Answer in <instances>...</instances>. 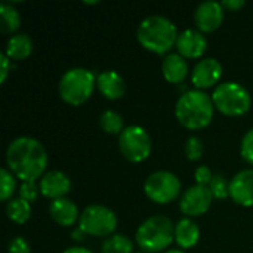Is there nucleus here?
<instances>
[{
  "label": "nucleus",
  "mask_w": 253,
  "mask_h": 253,
  "mask_svg": "<svg viewBox=\"0 0 253 253\" xmlns=\"http://www.w3.org/2000/svg\"><path fill=\"white\" fill-rule=\"evenodd\" d=\"M221 3L224 7H227L230 10H239L245 6V0H224Z\"/></svg>",
  "instance_id": "obj_33"
},
{
  "label": "nucleus",
  "mask_w": 253,
  "mask_h": 253,
  "mask_svg": "<svg viewBox=\"0 0 253 253\" xmlns=\"http://www.w3.org/2000/svg\"><path fill=\"white\" fill-rule=\"evenodd\" d=\"M203 154V142L199 136H190L185 142V156L188 160H197Z\"/></svg>",
  "instance_id": "obj_27"
},
{
  "label": "nucleus",
  "mask_w": 253,
  "mask_h": 253,
  "mask_svg": "<svg viewBox=\"0 0 253 253\" xmlns=\"http://www.w3.org/2000/svg\"><path fill=\"white\" fill-rule=\"evenodd\" d=\"M194 21L200 31H213L216 30L222 21H224V6L219 1L215 0H206L202 1L196 12H194Z\"/></svg>",
  "instance_id": "obj_12"
},
{
  "label": "nucleus",
  "mask_w": 253,
  "mask_h": 253,
  "mask_svg": "<svg viewBox=\"0 0 253 253\" xmlns=\"http://www.w3.org/2000/svg\"><path fill=\"white\" fill-rule=\"evenodd\" d=\"M138 253H144V252H138Z\"/></svg>",
  "instance_id": "obj_38"
},
{
  "label": "nucleus",
  "mask_w": 253,
  "mask_h": 253,
  "mask_svg": "<svg viewBox=\"0 0 253 253\" xmlns=\"http://www.w3.org/2000/svg\"><path fill=\"white\" fill-rule=\"evenodd\" d=\"M230 196L242 206H253V169L240 170L230 181Z\"/></svg>",
  "instance_id": "obj_14"
},
{
  "label": "nucleus",
  "mask_w": 253,
  "mask_h": 253,
  "mask_svg": "<svg viewBox=\"0 0 253 253\" xmlns=\"http://www.w3.org/2000/svg\"><path fill=\"white\" fill-rule=\"evenodd\" d=\"M84 231L80 228V227H77V228H74L73 231H71V237L74 239V240H79V242H82L83 239H84Z\"/></svg>",
  "instance_id": "obj_34"
},
{
  "label": "nucleus",
  "mask_w": 253,
  "mask_h": 253,
  "mask_svg": "<svg viewBox=\"0 0 253 253\" xmlns=\"http://www.w3.org/2000/svg\"><path fill=\"white\" fill-rule=\"evenodd\" d=\"M221 77H222V65L215 58H205L199 61L191 73V82L200 90L216 84Z\"/></svg>",
  "instance_id": "obj_11"
},
{
  "label": "nucleus",
  "mask_w": 253,
  "mask_h": 253,
  "mask_svg": "<svg viewBox=\"0 0 253 253\" xmlns=\"http://www.w3.org/2000/svg\"><path fill=\"white\" fill-rule=\"evenodd\" d=\"M194 178L197 181V184L200 185H208L211 184L213 175H212V170L206 166V165H202L196 169V173H194Z\"/></svg>",
  "instance_id": "obj_30"
},
{
  "label": "nucleus",
  "mask_w": 253,
  "mask_h": 253,
  "mask_svg": "<svg viewBox=\"0 0 253 253\" xmlns=\"http://www.w3.org/2000/svg\"><path fill=\"white\" fill-rule=\"evenodd\" d=\"M213 99L200 89L184 92L175 105L176 119L190 130L206 127L213 119Z\"/></svg>",
  "instance_id": "obj_2"
},
{
  "label": "nucleus",
  "mask_w": 253,
  "mask_h": 253,
  "mask_svg": "<svg viewBox=\"0 0 253 253\" xmlns=\"http://www.w3.org/2000/svg\"><path fill=\"white\" fill-rule=\"evenodd\" d=\"M199 237H200V228L193 219L182 218L175 225V240L182 249L193 248L199 242Z\"/></svg>",
  "instance_id": "obj_19"
},
{
  "label": "nucleus",
  "mask_w": 253,
  "mask_h": 253,
  "mask_svg": "<svg viewBox=\"0 0 253 253\" xmlns=\"http://www.w3.org/2000/svg\"><path fill=\"white\" fill-rule=\"evenodd\" d=\"M6 162L10 172L24 182H34L44 175L49 156L44 145L31 136L15 138L6 150Z\"/></svg>",
  "instance_id": "obj_1"
},
{
  "label": "nucleus",
  "mask_w": 253,
  "mask_h": 253,
  "mask_svg": "<svg viewBox=\"0 0 253 253\" xmlns=\"http://www.w3.org/2000/svg\"><path fill=\"white\" fill-rule=\"evenodd\" d=\"M79 227L89 236L104 237L116 230L117 216L104 205H89L80 213Z\"/></svg>",
  "instance_id": "obj_7"
},
{
  "label": "nucleus",
  "mask_w": 253,
  "mask_h": 253,
  "mask_svg": "<svg viewBox=\"0 0 253 253\" xmlns=\"http://www.w3.org/2000/svg\"><path fill=\"white\" fill-rule=\"evenodd\" d=\"M213 194L208 185L196 184L190 187L179 200L181 212L185 216H200L206 213L212 205Z\"/></svg>",
  "instance_id": "obj_10"
},
{
  "label": "nucleus",
  "mask_w": 253,
  "mask_h": 253,
  "mask_svg": "<svg viewBox=\"0 0 253 253\" xmlns=\"http://www.w3.org/2000/svg\"><path fill=\"white\" fill-rule=\"evenodd\" d=\"M133 243L125 234H113L102 243V253H132Z\"/></svg>",
  "instance_id": "obj_23"
},
{
  "label": "nucleus",
  "mask_w": 253,
  "mask_h": 253,
  "mask_svg": "<svg viewBox=\"0 0 253 253\" xmlns=\"http://www.w3.org/2000/svg\"><path fill=\"white\" fill-rule=\"evenodd\" d=\"M49 213L52 219L62 225V227H70L76 222L79 216V209L76 203L67 197H59L50 202L49 205Z\"/></svg>",
  "instance_id": "obj_17"
},
{
  "label": "nucleus",
  "mask_w": 253,
  "mask_h": 253,
  "mask_svg": "<svg viewBox=\"0 0 253 253\" xmlns=\"http://www.w3.org/2000/svg\"><path fill=\"white\" fill-rule=\"evenodd\" d=\"M99 126L104 132L111 135H120L123 130V119L114 110H105L99 116Z\"/></svg>",
  "instance_id": "obj_24"
},
{
  "label": "nucleus",
  "mask_w": 253,
  "mask_h": 253,
  "mask_svg": "<svg viewBox=\"0 0 253 253\" xmlns=\"http://www.w3.org/2000/svg\"><path fill=\"white\" fill-rule=\"evenodd\" d=\"M209 188L216 199H224V197L230 196V184L221 173L213 175V178L209 184Z\"/></svg>",
  "instance_id": "obj_26"
},
{
  "label": "nucleus",
  "mask_w": 253,
  "mask_h": 253,
  "mask_svg": "<svg viewBox=\"0 0 253 253\" xmlns=\"http://www.w3.org/2000/svg\"><path fill=\"white\" fill-rule=\"evenodd\" d=\"M240 154L242 157L248 162L253 165V127L251 130H248L242 139V144H240Z\"/></svg>",
  "instance_id": "obj_28"
},
{
  "label": "nucleus",
  "mask_w": 253,
  "mask_h": 253,
  "mask_svg": "<svg viewBox=\"0 0 253 253\" xmlns=\"http://www.w3.org/2000/svg\"><path fill=\"white\" fill-rule=\"evenodd\" d=\"M96 86L99 92L108 99H119L125 95L126 83L123 77L114 70H104L96 77Z\"/></svg>",
  "instance_id": "obj_16"
},
{
  "label": "nucleus",
  "mask_w": 253,
  "mask_h": 253,
  "mask_svg": "<svg viewBox=\"0 0 253 253\" xmlns=\"http://www.w3.org/2000/svg\"><path fill=\"white\" fill-rule=\"evenodd\" d=\"M93 87L95 74L83 67L67 70L59 80V95L71 105H80L86 102L90 98Z\"/></svg>",
  "instance_id": "obj_5"
},
{
  "label": "nucleus",
  "mask_w": 253,
  "mask_h": 253,
  "mask_svg": "<svg viewBox=\"0 0 253 253\" xmlns=\"http://www.w3.org/2000/svg\"><path fill=\"white\" fill-rule=\"evenodd\" d=\"M144 191L156 203H170L181 193V181L172 172L157 170L145 179Z\"/></svg>",
  "instance_id": "obj_9"
},
{
  "label": "nucleus",
  "mask_w": 253,
  "mask_h": 253,
  "mask_svg": "<svg viewBox=\"0 0 253 253\" xmlns=\"http://www.w3.org/2000/svg\"><path fill=\"white\" fill-rule=\"evenodd\" d=\"M139 43L150 52L166 53L178 40L176 25L163 15H150L141 21L136 31Z\"/></svg>",
  "instance_id": "obj_3"
},
{
  "label": "nucleus",
  "mask_w": 253,
  "mask_h": 253,
  "mask_svg": "<svg viewBox=\"0 0 253 253\" xmlns=\"http://www.w3.org/2000/svg\"><path fill=\"white\" fill-rule=\"evenodd\" d=\"M7 253H30V245L24 237L16 236L9 242Z\"/></svg>",
  "instance_id": "obj_29"
},
{
  "label": "nucleus",
  "mask_w": 253,
  "mask_h": 253,
  "mask_svg": "<svg viewBox=\"0 0 253 253\" xmlns=\"http://www.w3.org/2000/svg\"><path fill=\"white\" fill-rule=\"evenodd\" d=\"M84 3H87V4H93V3H98V0H96V1H93V0H89V1H84Z\"/></svg>",
  "instance_id": "obj_37"
},
{
  "label": "nucleus",
  "mask_w": 253,
  "mask_h": 253,
  "mask_svg": "<svg viewBox=\"0 0 253 253\" xmlns=\"http://www.w3.org/2000/svg\"><path fill=\"white\" fill-rule=\"evenodd\" d=\"M31 50H33V40H31V37L27 33H18V34H13L7 40L6 52L4 53L10 59L21 61V59H25L31 53Z\"/></svg>",
  "instance_id": "obj_20"
},
{
  "label": "nucleus",
  "mask_w": 253,
  "mask_h": 253,
  "mask_svg": "<svg viewBox=\"0 0 253 253\" xmlns=\"http://www.w3.org/2000/svg\"><path fill=\"white\" fill-rule=\"evenodd\" d=\"M21 25L19 12L7 1L0 4V30L1 33H13Z\"/></svg>",
  "instance_id": "obj_22"
},
{
  "label": "nucleus",
  "mask_w": 253,
  "mask_h": 253,
  "mask_svg": "<svg viewBox=\"0 0 253 253\" xmlns=\"http://www.w3.org/2000/svg\"><path fill=\"white\" fill-rule=\"evenodd\" d=\"M37 190L39 188L36 187L34 182H24L19 188V196H21V199H24L27 202H33L37 197Z\"/></svg>",
  "instance_id": "obj_31"
},
{
  "label": "nucleus",
  "mask_w": 253,
  "mask_h": 253,
  "mask_svg": "<svg viewBox=\"0 0 253 253\" xmlns=\"http://www.w3.org/2000/svg\"><path fill=\"white\" fill-rule=\"evenodd\" d=\"M6 213L7 218L16 224H24L30 219L31 216V206L30 202L18 197V199H12L10 202H7L6 206Z\"/></svg>",
  "instance_id": "obj_21"
},
{
  "label": "nucleus",
  "mask_w": 253,
  "mask_h": 253,
  "mask_svg": "<svg viewBox=\"0 0 253 253\" xmlns=\"http://www.w3.org/2000/svg\"><path fill=\"white\" fill-rule=\"evenodd\" d=\"M165 253H185L184 251H181V249H170V251H166Z\"/></svg>",
  "instance_id": "obj_36"
},
{
  "label": "nucleus",
  "mask_w": 253,
  "mask_h": 253,
  "mask_svg": "<svg viewBox=\"0 0 253 253\" xmlns=\"http://www.w3.org/2000/svg\"><path fill=\"white\" fill-rule=\"evenodd\" d=\"M178 53L184 58H199L208 47V40L200 30L187 28L179 33L176 40Z\"/></svg>",
  "instance_id": "obj_13"
},
{
  "label": "nucleus",
  "mask_w": 253,
  "mask_h": 253,
  "mask_svg": "<svg viewBox=\"0 0 253 253\" xmlns=\"http://www.w3.org/2000/svg\"><path fill=\"white\" fill-rule=\"evenodd\" d=\"M163 77L170 83H181L188 76V62L179 53H169L162 62Z\"/></svg>",
  "instance_id": "obj_18"
},
{
  "label": "nucleus",
  "mask_w": 253,
  "mask_h": 253,
  "mask_svg": "<svg viewBox=\"0 0 253 253\" xmlns=\"http://www.w3.org/2000/svg\"><path fill=\"white\" fill-rule=\"evenodd\" d=\"M62 253H93L90 252L89 249L86 248H80V246H73V248H67Z\"/></svg>",
  "instance_id": "obj_35"
},
{
  "label": "nucleus",
  "mask_w": 253,
  "mask_h": 253,
  "mask_svg": "<svg viewBox=\"0 0 253 253\" xmlns=\"http://www.w3.org/2000/svg\"><path fill=\"white\" fill-rule=\"evenodd\" d=\"M215 107L227 116H242L251 108L249 90L237 82H224L213 92Z\"/></svg>",
  "instance_id": "obj_6"
},
{
  "label": "nucleus",
  "mask_w": 253,
  "mask_h": 253,
  "mask_svg": "<svg viewBox=\"0 0 253 253\" xmlns=\"http://www.w3.org/2000/svg\"><path fill=\"white\" fill-rule=\"evenodd\" d=\"M39 190L43 196L55 200V199L64 197L71 190V181L64 172L49 170L42 176Z\"/></svg>",
  "instance_id": "obj_15"
},
{
  "label": "nucleus",
  "mask_w": 253,
  "mask_h": 253,
  "mask_svg": "<svg viewBox=\"0 0 253 253\" xmlns=\"http://www.w3.org/2000/svg\"><path fill=\"white\" fill-rule=\"evenodd\" d=\"M9 56L6 53H0V65H1V70H0V83H4L6 77H7V73H9V67H10V62H9Z\"/></svg>",
  "instance_id": "obj_32"
},
{
  "label": "nucleus",
  "mask_w": 253,
  "mask_h": 253,
  "mask_svg": "<svg viewBox=\"0 0 253 253\" xmlns=\"http://www.w3.org/2000/svg\"><path fill=\"white\" fill-rule=\"evenodd\" d=\"M135 237L145 252H160L175 240V224L163 215H154L138 227Z\"/></svg>",
  "instance_id": "obj_4"
},
{
  "label": "nucleus",
  "mask_w": 253,
  "mask_h": 253,
  "mask_svg": "<svg viewBox=\"0 0 253 253\" xmlns=\"http://www.w3.org/2000/svg\"><path fill=\"white\" fill-rule=\"evenodd\" d=\"M119 148L122 154L130 162L145 160L153 148L148 132L138 125L127 126L119 135Z\"/></svg>",
  "instance_id": "obj_8"
},
{
  "label": "nucleus",
  "mask_w": 253,
  "mask_h": 253,
  "mask_svg": "<svg viewBox=\"0 0 253 253\" xmlns=\"http://www.w3.org/2000/svg\"><path fill=\"white\" fill-rule=\"evenodd\" d=\"M0 178H1V181H0V199L7 200L15 193L16 181H15L13 173L10 170H7L6 168L0 169Z\"/></svg>",
  "instance_id": "obj_25"
}]
</instances>
